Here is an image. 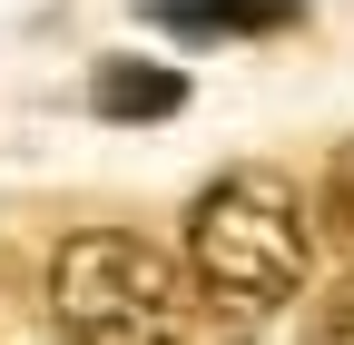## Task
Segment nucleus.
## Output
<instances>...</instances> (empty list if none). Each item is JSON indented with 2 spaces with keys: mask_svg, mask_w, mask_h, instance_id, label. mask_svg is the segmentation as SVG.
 Returning <instances> with one entry per match:
<instances>
[{
  "mask_svg": "<svg viewBox=\"0 0 354 345\" xmlns=\"http://www.w3.org/2000/svg\"><path fill=\"white\" fill-rule=\"evenodd\" d=\"M88 109L99 118H167V109H187V79L158 69V60H109L99 89H88Z\"/></svg>",
  "mask_w": 354,
  "mask_h": 345,
  "instance_id": "nucleus-4",
  "label": "nucleus"
},
{
  "mask_svg": "<svg viewBox=\"0 0 354 345\" xmlns=\"http://www.w3.org/2000/svg\"><path fill=\"white\" fill-rule=\"evenodd\" d=\"M315 267V227H305V188L286 168H227L207 178L187 207V296L207 306V326L246 345L266 316L286 306Z\"/></svg>",
  "mask_w": 354,
  "mask_h": 345,
  "instance_id": "nucleus-1",
  "label": "nucleus"
},
{
  "mask_svg": "<svg viewBox=\"0 0 354 345\" xmlns=\"http://www.w3.org/2000/svg\"><path fill=\"white\" fill-rule=\"evenodd\" d=\"M315 218H325V237L354 256V139L325 158V188H315Z\"/></svg>",
  "mask_w": 354,
  "mask_h": 345,
  "instance_id": "nucleus-5",
  "label": "nucleus"
},
{
  "mask_svg": "<svg viewBox=\"0 0 354 345\" xmlns=\"http://www.w3.org/2000/svg\"><path fill=\"white\" fill-rule=\"evenodd\" d=\"M305 345H354V296H325L315 326H305Z\"/></svg>",
  "mask_w": 354,
  "mask_h": 345,
  "instance_id": "nucleus-6",
  "label": "nucleus"
},
{
  "mask_svg": "<svg viewBox=\"0 0 354 345\" xmlns=\"http://www.w3.org/2000/svg\"><path fill=\"white\" fill-rule=\"evenodd\" d=\"M148 20L177 39H266V30H295L305 0H158Z\"/></svg>",
  "mask_w": 354,
  "mask_h": 345,
  "instance_id": "nucleus-3",
  "label": "nucleus"
},
{
  "mask_svg": "<svg viewBox=\"0 0 354 345\" xmlns=\"http://www.w3.org/2000/svg\"><path fill=\"white\" fill-rule=\"evenodd\" d=\"M50 316H59V345H187L197 296H187V267L158 237L79 227L50 256Z\"/></svg>",
  "mask_w": 354,
  "mask_h": 345,
  "instance_id": "nucleus-2",
  "label": "nucleus"
}]
</instances>
